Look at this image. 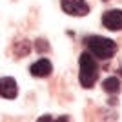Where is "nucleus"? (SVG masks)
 Here are the masks:
<instances>
[{"instance_id": "nucleus-1", "label": "nucleus", "mask_w": 122, "mask_h": 122, "mask_svg": "<svg viewBox=\"0 0 122 122\" xmlns=\"http://www.w3.org/2000/svg\"><path fill=\"white\" fill-rule=\"evenodd\" d=\"M86 46L89 49L95 58H100V60H109L115 53H117V42L111 40V38H106V36H87L86 40Z\"/></svg>"}, {"instance_id": "nucleus-2", "label": "nucleus", "mask_w": 122, "mask_h": 122, "mask_svg": "<svg viewBox=\"0 0 122 122\" xmlns=\"http://www.w3.org/2000/svg\"><path fill=\"white\" fill-rule=\"evenodd\" d=\"M80 73H78V80L84 87H93L98 78V64L95 60V56L89 51H84L80 55Z\"/></svg>"}, {"instance_id": "nucleus-3", "label": "nucleus", "mask_w": 122, "mask_h": 122, "mask_svg": "<svg viewBox=\"0 0 122 122\" xmlns=\"http://www.w3.org/2000/svg\"><path fill=\"white\" fill-rule=\"evenodd\" d=\"M60 5L64 13L71 16H86L89 13V5L86 4V0H60Z\"/></svg>"}, {"instance_id": "nucleus-4", "label": "nucleus", "mask_w": 122, "mask_h": 122, "mask_svg": "<svg viewBox=\"0 0 122 122\" xmlns=\"http://www.w3.org/2000/svg\"><path fill=\"white\" fill-rule=\"evenodd\" d=\"M102 25L109 31H120L122 29V11L120 9H109L102 15Z\"/></svg>"}, {"instance_id": "nucleus-5", "label": "nucleus", "mask_w": 122, "mask_h": 122, "mask_svg": "<svg viewBox=\"0 0 122 122\" xmlns=\"http://www.w3.org/2000/svg\"><path fill=\"white\" fill-rule=\"evenodd\" d=\"M18 95V86L13 76H4L0 78V97L4 98H15Z\"/></svg>"}, {"instance_id": "nucleus-6", "label": "nucleus", "mask_w": 122, "mask_h": 122, "mask_svg": "<svg viewBox=\"0 0 122 122\" xmlns=\"http://www.w3.org/2000/svg\"><path fill=\"white\" fill-rule=\"evenodd\" d=\"M51 71H53V66H51V62L47 58H40L35 64H31L29 67V73L36 78H46V76L51 75Z\"/></svg>"}, {"instance_id": "nucleus-7", "label": "nucleus", "mask_w": 122, "mask_h": 122, "mask_svg": "<svg viewBox=\"0 0 122 122\" xmlns=\"http://www.w3.org/2000/svg\"><path fill=\"white\" fill-rule=\"evenodd\" d=\"M102 89L109 95H115V93L120 91V78L117 76H107L106 80L102 82Z\"/></svg>"}, {"instance_id": "nucleus-8", "label": "nucleus", "mask_w": 122, "mask_h": 122, "mask_svg": "<svg viewBox=\"0 0 122 122\" xmlns=\"http://www.w3.org/2000/svg\"><path fill=\"white\" fill-rule=\"evenodd\" d=\"M35 47H36L38 53H46V51H49V44H47V40H44V38H38L36 44H35Z\"/></svg>"}, {"instance_id": "nucleus-9", "label": "nucleus", "mask_w": 122, "mask_h": 122, "mask_svg": "<svg viewBox=\"0 0 122 122\" xmlns=\"http://www.w3.org/2000/svg\"><path fill=\"white\" fill-rule=\"evenodd\" d=\"M104 2H107V0H104Z\"/></svg>"}]
</instances>
